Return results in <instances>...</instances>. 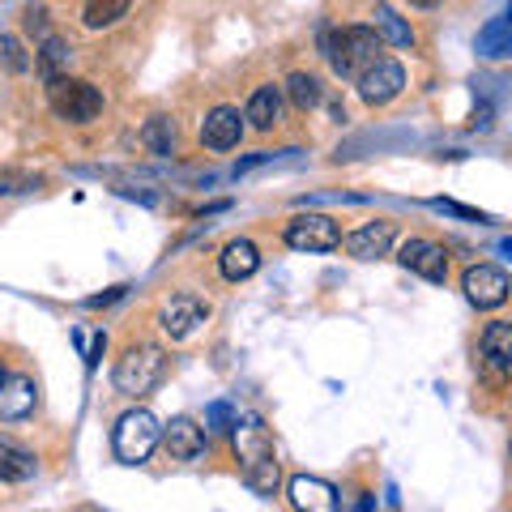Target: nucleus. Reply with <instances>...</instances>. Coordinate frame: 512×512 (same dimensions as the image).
<instances>
[{"mask_svg":"<svg viewBox=\"0 0 512 512\" xmlns=\"http://www.w3.org/2000/svg\"><path fill=\"white\" fill-rule=\"evenodd\" d=\"M47 103H52V111L60 120L69 124H90L94 116L103 111V94L94 90L90 82H82V77H52L47 82Z\"/></svg>","mask_w":512,"mask_h":512,"instance_id":"nucleus-4","label":"nucleus"},{"mask_svg":"<svg viewBox=\"0 0 512 512\" xmlns=\"http://www.w3.org/2000/svg\"><path fill=\"white\" fill-rule=\"evenodd\" d=\"M167 372V359L158 346H133L128 355L116 363V389L128 393V397H141L158 389V380Z\"/></svg>","mask_w":512,"mask_h":512,"instance_id":"nucleus-5","label":"nucleus"},{"mask_svg":"<svg viewBox=\"0 0 512 512\" xmlns=\"http://www.w3.org/2000/svg\"><path fill=\"white\" fill-rule=\"evenodd\" d=\"M0 52H5V64H9V73H26V56H22V43L5 35L0 39Z\"/></svg>","mask_w":512,"mask_h":512,"instance_id":"nucleus-27","label":"nucleus"},{"mask_svg":"<svg viewBox=\"0 0 512 512\" xmlns=\"http://www.w3.org/2000/svg\"><path fill=\"white\" fill-rule=\"evenodd\" d=\"M466 299L478 312H491L508 299V274L500 265H470L466 269Z\"/></svg>","mask_w":512,"mask_h":512,"instance_id":"nucleus-8","label":"nucleus"},{"mask_svg":"<svg viewBox=\"0 0 512 512\" xmlns=\"http://www.w3.org/2000/svg\"><path fill=\"white\" fill-rule=\"evenodd\" d=\"M239 137H244V116L235 107H214L201 124V141L205 150H235Z\"/></svg>","mask_w":512,"mask_h":512,"instance_id":"nucleus-13","label":"nucleus"},{"mask_svg":"<svg viewBox=\"0 0 512 512\" xmlns=\"http://www.w3.org/2000/svg\"><path fill=\"white\" fill-rule=\"evenodd\" d=\"M397 261H402V269H410V274H419L427 282L448 278V256L436 239H406L402 252H397Z\"/></svg>","mask_w":512,"mask_h":512,"instance_id":"nucleus-9","label":"nucleus"},{"mask_svg":"<svg viewBox=\"0 0 512 512\" xmlns=\"http://www.w3.org/2000/svg\"><path fill=\"white\" fill-rule=\"evenodd\" d=\"M286 244L295 252H333L342 244V231L329 214H299L286 222Z\"/></svg>","mask_w":512,"mask_h":512,"instance_id":"nucleus-6","label":"nucleus"},{"mask_svg":"<svg viewBox=\"0 0 512 512\" xmlns=\"http://www.w3.org/2000/svg\"><path fill=\"white\" fill-rule=\"evenodd\" d=\"M158 440H163V427H158V419L150 410H128L116 423V431H111V448H116V457L128 461V466L150 461Z\"/></svg>","mask_w":512,"mask_h":512,"instance_id":"nucleus-3","label":"nucleus"},{"mask_svg":"<svg viewBox=\"0 0 512 512\" xmlns=\"http://www.w3.org/2000/svg\"><path fill=\"white\" fill-rule=\"evenodd\" d=\"M64 64H69V47H64L60 39H47V43L39 47V56H35L39 77H43V82H52V77H60Z\"/></svg>","mask_w":512,"mask_h":512,"instance_id":"nucleus-24","label":"nucleus"},{"mask_svg":"<svg viewBox=\"0 0 512 512\" xmlns=\"http://www.w3.org/2000/svg\"><path fill=\"white\" fill-rule=\"evenodd\" d=\"M286 94H291V103L299 107V111H312L316 103H320V82L312 73H295L291 82H286Z\"/></svg>","mask_w":512,"mask_h":512,"instance_id":"nucleus-25","label":"nucleus"},{"mask_svg":"<svg viewBox=\"0 0 512 512\" xmlns=\"http://www.w3.org/2000/svg\"><path fill=\"white\" fill-rule=\"evenodd\" d=\"M440 214H457V218H470V222H487V214H478V210H466V205H457V201H431Z\"/></svg>","mask_w":512,"mask_h":512,"instance_id":"nucleus-28","label":"nucleus"},{"mask_svg":"<svg viewBox=\"0 0 512 512\" xmlns=\"http://www.w3.org/2000/svg\"><path fill=\"white\" fill-rule=\"evenodd\" d=\"M278 116H282V94H278V86H261L248 99V111H244V120H252V128H274L278 124Z\"/></svg>","mask_w":512,"mask_h":512,"instance_id":"nucleus-19","label":"nucleus"},{"mask_svg":"<svg viewBox=\"0 0 512 512\" xmlns=\"http://www.w3.org/2000/svg\"><path fill=\"white\" fill-rule=\"evenodd\" d=\"M478 355H483V372L504 384L508 372H512V325H504V320H495V325L483 329V342H478Z\"/></svg>","mask_w":512,"mask_h":512,"instance_id":"nucleus-10","label":"nucleus"},{"mask_svg":"<svg viewBox=\"0 0 512 512\" xmlns=\"http://www.w3.org/2000/svg\"><path fill=\"white\" fill-rule=\"evenodd\" d=\"M376 35H380V43H393V47H410L414 43L410 26L397 18L389 5H376Z\"/></svg>","mask_w":512,"mask_h":512,"instance_id":"nucleus-22","label":"nucleus"},{"mask_svg":"<svg viewBox=\"0 0 512 512\" xmlns=\"http://www.w3.org/2000/svg\"><path fill=\"white\" fill-rule=\"evenodd\" d=\"M380 47L384 43L372 26H346V30H325V35H320V52L333 64V73L350 77V82H355L367 64L380 60Z\"/></svg>","mask_w":512,"mask_h":512,"instance_id":"nucleus-2","label":"nucleus"},{"mask_svg":"<svg viewBox=\"0 0 512 512\" xmlns=\"http://www.w3.org/2000/svg\"><path fill=\"white\" fill-rule=\"evenodd\" d=\"M235 440V457H239V474L252 495H278V457H274V440L261 419H235L231 427Z\"/></svg>","mask_w":512,"mask_h":512,"instance_id":"nucleus-1","label":"nucleus"},{"mask_svg":"<svg viewBox=\"0 0 512 512\" xmlns=\"http://www.w3.org/2000/svg\"><path fill=\"white\" fill-rule=\"evenodd\" d=\"M128 5H133V0H86V26L90 30L116 26L124 13H128Z\"/></svg>","mask_w":512,"mask_h":512,"instance_id":"nucleus-23","label":"nucleus"},{"mask_svg":"<svg viewBox=\"0 0 512 512\" xmlns=\"http://www.w3.org/2000/svg\"><path fill=\"white\" fill-rule=\"evenodd\" d=\"M478 56H487V60H504L512 56V22L508 18H491L483 30H478Z\"/></svg>","mask_w":512,"mask_h":512,"instance_id":"nucleus-20","label":"nucleus"},{"mask_svg":"<svg viewBox=\"0 0 512 512\" xmlns=\"http://www.w3.org/2000/svg\"><path fill=\"white\" fill-rule=\"evenodd\" d=\"M141 141H146V150L158 154V158H167L175 150V124L167 116H150L146 128H141Z\"/></svg>","mask_w":512,"mask_h":512,"instance_id":"nucleus-21","label":"nucleus"},{"mask_svg":"<svg viewBox=\"0 0 512 512\" xmlns=\"http://www.w3.org/2000/svg\"><path fill=\"white\" fill-rule=\"evenodd\" d=\"M103 350H107V338L99 333V338H94V346H90V355H86V367H99V359H103Z\"/></svg>","mask_w":512,"mask_h":512,"instance_id":"nucleus-30","label":"nucleus"},{"mask_svg":"<svg viewBox=\"0 0 512 512\" xmlns=\"http://www.w3.org/2000/svg\"><path fill=\"white\" fill-rule=\"evenodd\" d=\"M410 5H414V9H436L440 0H410Z\"/></svg>","mask_w":512,"mask_h":512,"instance_id":"nucleus-31","label":"nucleus"},{"mask_svg":"<svg viewBox=\"0 0 512 512\" xmlns=\"http://www.w3.org/2000/svg\"><path fill=\"white\" fill-rule=\"evenodd\" d=\"M393 235H397V227H393V222H384V218L363 222L359 231L346 235V252L355 256V261H380V256H389Z\"/></svg>","mask_w":512,"mask_h":512,"instance_id":"nucleus-12","label":"nucleus"},{"mask_svg":"<svg viewBox=\"0 0 512 512\" xmlns=\"http://www.w3.org/2000/svg\"><path fill=\"white\" fill-rule=\"evenodd\" d=\"M5 376H9V372H5V359H0V380H5Z\"/></svg>","mask_w":512,"mask_h":512,"instance_id":"nucleus-32","label":"nucleus"},{"mask_svg":"<svg viewBox=\"0 0 512 512\" xmlns=\"http://www.w3.org/2000/svg\"><path fill=\"white\" fill-rule=\"evenodd\" d=\"M355 82H359L363 103L380 107V103H393L397 94H402V86H406V69H402V64H397V60L380 56L376 64H367V69L355 77Z\"/></svg>","mask_w":512,"mask_h":512,"instance_id":"nucleus-7","label":"nucleus"},{"mask_svg":"<svg viewBox=\"0 0 512 512\" xmlns=\"http://www.w3.org/2000/svg\"><path fill=\"white\" fill-rule=\"evenodd\" d=\"M205 427H210L214 436H222V431H231V427H235V410H231L227 402H214V406H210V414H205Z\"/></svg>","mask_w":512,"mask_h":512,"instance_id":"nucleus-26","label":"nucleus"},{"mask_svg":"<svg viewBox=\"0 0 512 512\" xmlns=\"http://www.w3.org/2000/svg\"><path fill=\"white\" fill-rule=\"evenodd\" d=\"M205 316H210V303L197 299V295H171L163 303V316H158V325L171 338H188L197 325H205Z\"/></svg>","mask_w":512,"mask_h":512,"instance_id":"nucleus-11","label":"nucleus"},{"mask_svg":"<svg viewBox=\"0 0 512 512\" xmlns=\"http://www.w3.org/2000/svg\"><path fill=\"white\" fill-rule=\"evenodd\" d=\"M291 504L308 508V512H333V508H338V487L325 483V478L295 474L291 478Z\"/></svg>","mask_w":512,"mask_h":512,"instance_id":"nucleus-15","label":"nucleus"},{"mask_svg":"<svg viewBox=\"0 0 512 512\" xmlns=\"http://www.w3.org/2000/svg\"><path fill=\"white\" fill-rule=\"evenodd\" d=\"M163 436H167V453L175 461H197L205 453V431L192 419H171Z\"/></svg>","mask_w":512,"mask_h":512,"instance_id":"nucleus-16","label":"nucleus"},{"mask_svg":"<svg viewBox=\"0 0 512 512\" xmlns=\"http://www.w3.org/2000/svg\"><path fill=\"white\" fill-rule=\"evenodd\" d=\"M222 278H231V282H244L252 278L256 269H261V252H256L252 239H231L227 248H222Z\"/></svg>","mask_w":512,"mask_h":512,"instance_id":"nucleus-17","label":"nucleus"},{"mask_svg":"<svg viewBox=\"0 0 512 512\" xmlns=\"http://www.w3.org/2000/svg\"><path fill=\"white\" fill-rule=\"evenodd\" d=\"M124 291L128 286H111L107 295H94V299H86V308H107V303H116V299H124Z\"/></svg>","mask_w":512,"mask_h":512,"instance_id":"nucleus-29","label":"nucleus"},{"mask_svg":"<svg viewBox=\"0 0 512 512\" xmlns=\"http://www.w3.org/2000/svg\"><path fill=\"white\" fill-rule=\"evenodd\" d=\"M35 470H39L35 453H26L18 440L0 436V478L5 483H26V478H35Z\"/></svg>","mask_w":512,"mask_h":512,"instance_id":"nucleus-18","label":"nucleus"},{"mask_svg":"<svg viewBox=\"0 0 512 512\" xmlns=\"http://www.w3.org/2000/svg\"><path fill=\"white\" fill-rule=\"evenodd\" d=\"M35 380L30 376H5L0 380V419L18 423L26 414H35Z\"/></svg>","mask_w":512,"mask_h":512,"instance_id":"nucleus-14","label":"nucleus"}]
</instances>
